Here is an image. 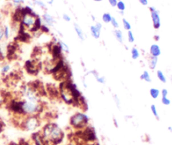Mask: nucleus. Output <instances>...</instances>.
<instances>
[{
    "instance_id": "7c9ffc66",
    "label": "nucleus",
    "mask_w": 172,
    "mask_h": 145,
    "mask_svg": "<svg viewBox=\"0 0 172 145\" xmlns=\"http://www.w3.org/2000/svg\"><path fill=\"white\" fill-rule=\"evenodd\" d=\"M62 18H63V19H64L65 21H66V22H70V21H71V17L67 15V14H63Z\"/></svg>"
},
{
    "instance_id": "c03bdc74",
    "label": "nucleus",
    "mask_w": 172,
    "mask_h": 145,
    "mask_svg": "<svg viewBox=\"0 0 172 145\" xmlns=\"http://www.w3.org/2000/svg\"><path fill=\"white\" fill-rule=\"evenodd\" d=\"M168 129H169V131H171V132H172V128H171V127H169V128H168Z\"/></svg>"
},
{
    "instance_id": "473e14b6",
    "label": "nucleus",
    "mask_w": 172,
    "mask_h": 145,
    "mask_svg": "<svg viewBox=\"0 0 172 145\" xmlns=\"http://www.w3.org/2000/svg\"><path fill=\"white\" fill-rule=\"evenodd\" d=\"M108 3L112 7H116L118 3V0H108Z\"/></svg>"
},
{
    "instance_id": "de8ad7c7",
    "label": "nucleus",
    "mask_w": 172,
    "mask_h": 145,
    "mask_svg": "<svg viewBox=\"0 0 172 145\" xmlns=\"http://www.w3.org/2000/svg\"><path fill=\"white\" fill-rule=\"evenodd\" d=\"M171 84H172V76H171Z\"/></svg>"
},
{
    "instance_id": "aec40b11",
    "label": "nucleus",
    "mask_w": 172,
    "mask_h": 145,
    "mask_svg": "<svg viewBox=\"0 0 172 145\" xmlns=\"http://www.w3.org/2000/svg\"><path fill=\"white\" fill-rule=\"evenodd\" d=\"M112 17H113V16L110 15L109 13H104V14L102 15V21H103L104 23L108 24V23H110V22H111Z\"/></svg>"
},
{
    "instance_id": "2f4dec72",
    "label": "nucleus",
    "mask_w": 172,
    "mask_h": 145,
    "mask_svg": "<svg viewBox=\"0 0 172 145\" xmlns=\"http://www.w3.org/2000/svg\"><path fill=\"white\" fill-rule=\"evenodd\" d=\"M160 94H161L162 97H167V95H168V90H167L166 89H163L161 90Z\"/></svg>"
},
{
    "instance_id": "b1692460",
    "label": "nucleus",
    "mask_w": 172,
    "mask_h": 145,
    "mask_svg": "<svg viewBox=\"0 0 172 145\" xmlns=\"http://www.w3.org/2000/svg\"><path fill=\"white\" fill-rule=\"evenodd\" d=\"M150 110H151V112L153 113V115L156 118V119H159V114H158V111H157V108H156V105H151V106H150Z\"/></svg>"
},
{
    "instance_id": "e433bc0d",
    "label": "nucleus",
    "mask_w": 172,
    "mask_h": 145,
    "mask_svg": "<svg viewBox=\"0 0 172 145\" xmlns=\"http://www.w3.org/2000/svg\"><path fill=\"white\" fill-rule=\"evenodd\" d=\"M41 28V30H42L43 31H44V32H49V31H50V30H49V28H48V26H44V25H42Z\"/></svg>"
},
{
    "instance_id": "1a4fd4ad",
    "label": "nucleus",
    "mask_w": 172,
    "mask_h": 145,
    "mask_svg": "<svg viewBox=\"0 0 172 145\" xmlns=\"http://www.w3.org/2000/svg\"><path fill=\"white\" fill-rule=\"evenodd\" d=\"M42 19H43L44 26H52L54 25V23H55L54 17L51 15H50L49 13H47V12H45L43 15Z\"/></svg>"
},
{
    "instance_id": "37998d69",
    "label": "nucleus",
    "mask_w": 172,
    "mask_h": 145,
    "mask_svg": "<svg viewBox=\"0 0 172 145\" xmlns=\"http://www.w3.org/2000/svg\"><path fill=\"white\" fill-rule=\"evenodd\" d=\"M53 2H54V0H49V1H48V3H49V4H52Z\"/></svg>"
},
{
    "instance_id": "ddd939ff",
    "label": "nucleus",
    "mask_w": 172,
    "mask_h": 145,
    "mask_svg": "<svg viewBox=\"0 0 172 145\" xmlns=\"http://www.w3.org/2000/svg\"><path fill=\"white\" fill-rule=\"evenodd\" d=\"M114 35L116 40L119 43H124V34H123V32H122L121 30L115 29L114 30Z\"/></svg>"
},
{
    "instance_id": "a18cd8bd",
    "label": "nucleus",
    "mask_w": 172,
    "mask_h": 145,
    "mask_svg": "<svg viewBox=\"0 0 172 145\" xmlns=\"http://www.w3.org/2000/svg\"><path fill=\"white\" fill-rule=\"evenodd\" d=\"M93 1H95V2H102V0H93Z\"/></svg>"
},
{
    "instance_id": "4be33fe9",
    "label": "nucleus",
    "mask_w": 172,
    "mask_h": 145,
    "mask_svg": "<svg viewBox=\"0 0 172 145\" xmlns=\"http://www.w3.org/2000/svg\"><path fill=\"white\" fill-rule=\"evenodd\" d=\"M118 9L120 11V12H124L126 9V6H125V3L121 0V1H118V3H117V6Z\"/></svg>"
},
{
    "instance_id": "5701e85b",
    "label": "nucleus",
    "mask_w": 172,
    "mask_h": 145,
    "mask_svg": "<svg viewBox=\"0 0 172 145\" xmlns=\"http://www.w3.org/2000/svg\"><path fill=\"white\" fill-rule=\"evenodd\" d=\"M114 101L117 108L120 110V109H121V101H120V98H119L116 94L114 95Z\"/></svg>"
},
{
    "instance_id": "4468645a",
    "label": "nucleus",
    "mask_w": 172,
    "mask_h": 145,
    "mask_svg": "<svg viewBox=\"0 0 172 145\" xmlns=\"http://www.w3.org/2000/svg\"><path fill=\"white\" fill-rule=\"evenodd\" d=\"M57 45L62 52H64V53H69L70 48H69L68 45L66 43V42H64L63 41H59Z\"/></svg>"
},
{
    "instance_id": "f03ea898",
    "label": "nucleus",
    "mask_w": 172,
    "mask_h": 145,
    "mask_svg": "<svg viewBox=\"0 0 172 145\" xmlns=\"http://www.w3.org/2000/svg\"><path fill=\"white\" fill-rule=\"evenodd\" d=\"M19 116H41L43 112L44 105L41 101H31L26 100L19 99Z\"/></svg>"
},
{
    "instance_id": "f257e3e1",
    "label": "nucleus",
    "mask_w": 172,
    "mask_h": 145,
    "mask_svg": "<svg viewBox=\"0 0 172 145\" xmlns=\"http://www.w3.org/2000/svg\"><path fill=\"white\" fill-rule=\"evenodd\" d=\"M42 138L48 145H59L64 139L65 133L57 123L49 122L40 131Z\"/></svg>"
},
{
    "instance_id": "9d476101",
    "label": "nucleus",
    "mask_w": 172,
    "mask_h": 145,
    "mask_svg": "<svg viewBox=\"0 0 172 145\" xmlns=\"http://www.w3.org/2000/svg\"><path fill=\"white\" fill-rule=\"evenodd\" d=\"M149 53H150L151 57L158 58L161 54V50L157 44H153V45H151V46L149 48Z\"/></svg>"
},
{
    "instance_id": "79ce46f5",
    "label": "nucleus",
    "mask_w": 172,
    "mask_h": 145,
    "mask_svg": "<svg viewBox=\"0 0 172 145\" xmlns=\"http://www.w3.org/2000/svg\"><path fill=\"white\" fill-rule=\"evenodd\" d=\"M155 41H159V36H158V35L155 36Z\"/></svg>"
},
{
    "instance_id": "ea45409f",
    "label": "nucleus",
    "mask_w": 172,
    "mask_h": 145,
    "mask_svg": "<svg viewBox=\"0 0 172 145\" xmlns=\"http://www.w3.org/2000/svg\"><path fill=\"white\" fill-rule=\"evenodd\" d=\"M95 26L97 27V28H98V29L102 30V25L101 24L100 22H97L96 23V25H95Z\"/></svg>"
},
{
    "instance_id": "2eb2a0df",
    "label": "nucleus",
    "mask_w": 172,
    "mask_h": 145,
    "mask_svg": "<svg viewBox=\"0 0 172 145\" xmlns=\"http://www.w3.org/2000/svg\"><path fill=\"white\" fill-rule=\"evenodd\" d=\"M158 63V58L155 57H150L149 59V68L151 70H155Z\"/></svg>"
},
{
    "instance_id": "6ab92c4d",
    "label": "nucleus",
    "mask_w": 172,
    "mask_h": 145,
    "mask_svg": "<svg viewBox=\"0 0 172 145\" xmlns=\"http://www.w3.org/2000/svg\"><path fill=\"white\" fill-rule=\"evenodd\" d=\"M156 75H157V78L160 82H162L164 84L166 83V77H165V75L164 74V72H162L161 70H157Z\"/></svg>"
},
{
    "instance_id": "c756f323",
    "label": "nucleus",
    "mask_w": 172,
    "mask_h": 145,
    "mask_svg": "<svg viewBox=\"0 0 172 145\" xmlns=\"http://www.w3.org/2000/svg\"><path fill=\"white\" fill-rule=\"evenodd\" d=\"M161 102H162V104L165 105H169L171 104L170 99H168L167 97H162V98H161Z\"/></svg>"
},
{
    "instance_id": "9b49d317",
    "label": "nucleus",
    "mask_w": 172,
    "mask_h": 145,
    "mask_svg": "<svg viewBox=\"0 0 172 145\" xmlns=\"http://www.w3.org/2000/svg\"><path fill=\"white\" fill-rule=\"evenodd\" d=\"M74 30H75V31H76V36H78V38H79L82 42H83V41L85 40V34H84L83 30L82 29V27H81L78 24L75 23V24H74Z\"/></svg>"
},
{
    "instance_id": "393cba45",
    "label": "nucleus",
    "mask_w": 172,
    "mask_h": 145,
    "mask_svg": "<svg viewBox=\"0 0 172 145\" xmlns=\"http://www.w3.org/2000/svg\"><path fill=\"white\" fill-rule=\"evenodd\" d=\"M123 26H124V30H131V25H130V23H129V21L126 19H123Z\"/></svg>"
},
{
    "instance_id": "8fccbe9b",
    "label": "nucleus",
    "mask_w": 172,
    "mask_h": 145,
    "mask_svg": "<svg viewBox=\"0 0 172 145\" xmlns=\"http://www.w3.org/2000/svg\"><path fill=\"white\" fill-rule=\"evenodd\" d=\"M25 145H26V144H25Z\"/></svg>"
},
{
    "instance_id": "49530a36",
    "label": "nucleus",
    "mask_w": 172,
    "mask_h": 145,
    "mask_svg": "<svg viewBox=\"0 0 172 145\" xmlns=\"http://www.w3.org/2000/svg\"><path fill=\"white\" fill-rule=\"evenodd\" d=\"M92 20H95V17H94V16H93V15H92Z\"/></svg>"
},
{
    "instance_id": "423d86ee",
    "label": "nucleus",
    "mask_w": 172,
    "mask_h": 145,
    "mask_svg": "<svg viewBox=\"0 0 172 145\" xmlns=\"http://www.w3.org/2000/svg\"><path fill=\"white\" fill-rule=\"evenodd\" d=\"M32 140H33V143H34L35 145H48L45 143V141L44 140V138H42L40 131L33 132V134H32Z\"/></svg>"
},
{
    "instance_id": "a211bd4d",
    "label": "nucleus",
    "mask_w": 172,
    "mask_h": 145,
    "mask_svg": "<svg viewBox=\"0 0 172 145\" xmlns=\"http://www.w3.org/2000/svg\"><path fill=\"white\" fill-rule=\"evenodd\" d=\"M149 95L153 99H157L159 95H160V91L156 88H151L149 89Z\"/></svg>"
},
{
    "instance_id": "a878e982",
    "label": "nucleus",
    "mask_w": 172,
    "mask_h": 145,
    "mask_svg": "<svg viewBox=\"0 0 172 145\" xmlns=\"http://www.w3.org/2000/svg\"><path fill=\"white\" fill-rule=\"evenodd\" d=\"M128 41H129V43H133L135 39H134V36L133 34V31L129 30L128 31Z\"/></svg>"
},
{
    "instance_id": "c85d7f7f",
    "label": "nucleus",
    "mask_w": 172,
    "mask_h": 145,
    "mask_svg": "<svg viewBox=\"0 0 172 145\" xmlns=\"http://www.w3.org/2000/svg\"><path fill=\"white\" fill-rule=\"evenodd\" d=\"M3 35H4V37L6 39H8L9 37V35H10V30H9V28L8 26H5L3 28Z\"/></svg>"
},
{
    "instance_id": "39448f33",
    "label": "nucleus",
    "mask_w": 172,
    "mask_h": 145,
    "mask_svg": "<svg viewBox=\"0 0 172 145\" xmlns=\"http://www.w3.org/2000/svg\"><path fill=\"white\" fill-rule=\"evenodd\" d=\"M89 116L83 111L76 112L70 117V125L76 130H82L89 124Z\"/></svg>"
},
{
    "instance_id": "20e7f679",
    "label": "nucleus",
    "mask_w": 172,
    "mask_h": 145,
    "mask_svg": "<svg viewBox=\"0 0 172 145\" xmlns=\"http://www.w3.org/2000/svg\"><path fill=\"white\" fill-rule=\"evenodd\" d=\"M41 122L42 119L41 116H21L19 127L25 132H38V129L41 128Z\"/></svg>"
},
{
    "instance_id": "cd10ccee",
    "label": "nucleus",
    "mask_w": 172,
    "mask_h": 145,
    "mask_svg": "<svg viewBox=\"0 0 172 145\" xmlns=\"http://www.w3.org/2000/svg\"><path fill=\"white\" fill-rule=\"evenodd\" d=\"M34 2H35V3L36 5H38V6L41 7V9H45V8H46L45 3H44L43 1H41V0H34Z\"/></svg>"
},
{
    "instance_id": "c9c22d12",
    "label": "nucleus",
    "mask_w": 172,
    "mask_h": 145,
    "mask_svg": "<svg viewBox=\"0 0 172 145\" xmlns=\"http://www.w3.org/2000/svg\"><path fill=\"white\" fill-rule=\"evenodd\" d=\"M4 35H3V28L0 26V41L3 38Z\"/></svg>"
},
{
    "instance_id": "7ed1b4c3",
    "label": "nucleus",
    "mask_w": 172,
    "mask_h": 145,
    "mask_svg": "<svg viewBox=\"0 0 172 145\" xmlns=\"http://www.w3.org/2000/svg\"><path fill=\"white\" fill-rule=\"evenodd\" d=\"M22 17H21V25L22 27L30 30L31 31L37 30L41 27V20L40 17L32 10L31 8L25 7L22 9Z\"/></svg>"
},
{
    "instance_id": "bb28decb",
    "label": "nucleus",
    "mask_w": 172,
    "mask_h": 145,
    "mask_svg": "<svg viewBox=\"0 0 172 145\" xmlns=\"http://www.w3.org/2000/svg\"><path fill=\"white\" fill-rule=\"evenodd\" d=\"M113 26V27L115 29H118L119 27V23L118 22V20L116 19V18L114 17H112V19H111V22H110Z\"/></svg>"
},
{
    "instance_id": "6e6552de",
    "label": "nucleus",
    "mask_w": 172,
    "mask_h": 145,
    "mask_svg": "<svg viewBox=\"0 0 172 145\" xmlns=\"http://www.w3.org/2000/svg\"><path fill=\"white\" fill-rule=\"evenodd\" d=\"M151 18H152V21H153V26L155 29H159L160 27V18L159 15V11L155 10L153 12H151Z\"/></svg>"
},
{
    "instance_id": "4c0bfd02",
    "label": "nucleus",
    "mask_w": 172,
    "mask_h": 145,
    "mask_svg": "<svg viewBox=\"0 0 172 145\" xmlns=\"http://www.w3.org/2000/svg\"><path fill=\"white\" fill-rule=\"evenodd\" d=\"M4 103V97L3 95H2V93H0V105H3Z\"/></svg>"
},
{
    "instance_id": "412c9836",
    "label": "nucleus",
    "mask_w": 172,
    "mask_h": 145,
    "mask_svg": "<svg viewBox=\"0 0 172 145\" xmlns=\"http://www.w3.org/2000/svg\"><path fill=\"white\" fill-rule=\"evenodd\" d=\"M10 71H11V65H9V64H5V65H3V66L2 67V68H1V72H2V74H3V75L8 74Z\"/></svg>"
},
{
    "instance_id": "f3484780",
    "label": "nucleus",
    "mask_w": 172,
    "mask_h": 145,
    "mask_svg": "<svg viewBox=\"0 0 172 145\" xmlns=\"http://www.w3.org/2000/svg\"><path fill=\"white\" fill-rule=\"evenodd\" d=\"M139 78H140V79L141 80H143V81H145V82H147V83H151V77H150V75H149V72H148V71H143V73L139 76Z\"/></svg>"
},
{
    "instance_id": "f704fd0d",
    "label": "nucleus",
    "mask_w": 172,
    "mask_h": 145,
    "mask_svg": "<svg viewBox=\"0 0 172 145\" xmlns=\"http://www.w3.org/2000/svg\"><path fill=\"white\" fill-rule=\"evenodd\" d=\"M82 84L83 87L87 88V84H86V77H85V76H84V77L82 79Z\"/></svg>"
},
{
    "instance_id": "f8f14e48",
    "label": "nucleus",
    "mask_w": 172,
    "mask_h": 145,
    "mask_svg": "<svg viewBox=\"0 0 172 145\" xmlns=\"http://www.w3.org/2000/svg\"><path fill=\"white\" fill-rule=\"evenodd\" d=\"M90 31H91V35L92 36L93 38L95 39H99L101 36V30L97 28L95 26H92L90 27Z\"/></svg>"
},
{
    "instance_id": "72a5a7b5",
    "label": "nucleus",
    "mask_w": 172,
    "mask_h": 145,
    "mask_svg": "<svg viewBox=\"0 0 172 145\" xmlns=\"http://www.w3.org/2000/svg\"><path fill=\"white\" fill-rule=\"evenodd\" d=\"M10 1H12L15 4H19V5L24 3V2H25V0H10Z\"/></svg>"
},
{
    "instance_id": "a19ab883",
    "label": "nucleus",
    "mask_w": 172,
    "mask_h": 145,
    "mask_svg": "<svg viewBox=\"0 0 172 145\" xmlns=\"http://www.w3.org/2000/svg\"><path fill=\"white\" fill-rule=\"evenodd\" d=\"M149 10H150V12H153V11H155V10H156V9H155V8H154V7H149Z\"/></svg>"
},
{
    "instance_id": "58836bf2",
    "label": "nucleus",
    "mask_w": 172,
    "mask_h": 145,
    "mask_svg": "<svg viewBox=\"0 0 172 145\" xmlns=\"http://www.w3.org/2000/svg\"><path fill=\"white\" fill-rule=\"evenodd\" d=\"M139 3L143 5V6H146V5H148V0H139Z\"/></svg>"
},
{
    "instance_id": "09e8293b",
    "label": "nucleus",
    "mask_w": 172,
    "mask_h": 145,
    "mask_svg": "<svg viewBox=\"0 0 172 145\" xmlns=\"http://www.w3.org/2000/svg\"><path fill=\"white\" fill-rule=\"evenodd\" d=\"M118 1H121V0H118Z\"/></svg>"
},
{
    "instance_id": "dca6fc26",
    "label": "nucleus",
    "mask_w": 172,
    "mask_h": 145,
    "mask_svg": "<svg viewBox=\"0 0 172 145\" xmlns=\"http://www.w3.org/2000/svg\"><path fill=\"white\" fill-rule=\"evenodd\" d=\"M140 57V52L137 47H132L131 48V58L133 60H138Z\"/></svg>"
},
{
    "instance_id": "0eeeda50",
    "label": "nucleus",
    "mask_w": 172,
    "mask_h": 145,
    "mask_svg": "<svg viewBox=\"0 0 172 145\" xmlns=\"http://www.w3.org/2000/svg\"><path fill=\"white\" fill-rule=\"evenodd\" d=\"M90 74L92 75V76L95 78L96 81H97L98 83L101 84V85H105V84L107 83V79H106V78H105L104 76H102V75H100L98 71H96V70H91V71H89L87 73H86L85 76L90 75Z\"/></svg>"
}]
</instances>
